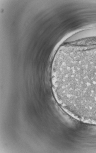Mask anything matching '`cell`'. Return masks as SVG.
Returning a JSON list of instances; mask_svg holds the SVG:
<instances>
[{"label":"cell","mask_w":96,"mask_h":153,"mask_svg":"<svg viewBox=\"0 0 96 153\" xmlns=\"http://www.w3.org/2000/svg\"><path fill=\"white\" fill-rule=\"evenodd\" d=\"M55 98L71 116L96 121V45L66 48L51 66Z\"/></svg>","instance_id":"6da1fadb"}]
</instances>
